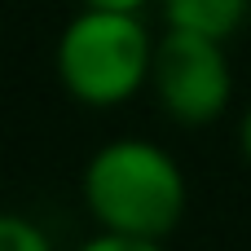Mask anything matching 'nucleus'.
<instances>
[{"instance_id":"obj_4","label":"nucleus","mask_w":251,"mask_h":251,"mask_svg":"<svg viewBox=\"0 0 251 251\" xmlns=\"http://www.w3.org/2000/svg\"><path fill=\"white\" fill-rule=\"evenodd\" d=\"M159 22L172 31H194L212 40H234L251 18V0H159Z\"/></svg>"},{"instance_id":"obj_3","label":"nucleus","mask_w":251,"mask_h":251,"mask_svg":"<svg viewBox=\"0 0 251 251\" xmlns=\"http://www.w3.org/2000/svg\"><path fill=\"white\" fill-rule=\"evenodd\" d=\"M154 106L181 128H207L234 106V62L229 44L194 31L163 26L150 66Z\"/></svg>"},{"instance_id":"obj_6","label":"nucleus","mask_w":251,"mask_h":251,"mask_svg":"<svg viewBox=\"0 0 251 251\" xmlns=\"http://www.w3.org/2000/svg\"><path fill=\"white\" fill-rule=\"evenodd\" d=\"M75 251H168V238H137V234H110V229H97L93 238H84Z\"/></svg>"},{"instance_id":"obj_5","label":"nucleus","mask_w":251,"mask_h":251,"mask_svg":"<svg viewBox=\"0 0 251 251\" xmlns=\"http://www.w3.org/2000/svg\"><path fill=\"white\" fill-rule=\"evenodd\" d=\"M0 251H57L49 229L22 212H0Z\"/></svg>"},{"instance_id":"obj_2","label":"nucleus","mask_w":251,"mask_h":251,"mask_svg":"<svg viewBox=\"0 0 251 251\" xmlns=\"http://www.w3.org/2000/svg\"><path fill=\"white\" fill-rule=\"evenodd\" d=\"M159 35L146 13L79 4L53 44V75L62 93L88 110H115L150 93Z\"/></svg>"},{"instance_id":"obj_1","label":"nucleus","mask_w":251,"mask_h":251,"mask_svg":"<svg viewBox=\"0 0 251 251\" xmlns=\"http://www.w3.org/2000/svg\"><path fill=\"white\" fill-rule=\"evenodd\" d=\"M79 203L93 229L172 238L190 207V181L168 146L150 137H110L79 172Z\"/></svg>"},{"instance_id":"obj_8","label":"nucleus","mask_w":251,"mask_h":251,"mask_svg":"<svg viewBox=\"0 0 251 251\" xmlns=\"http://www.w3.org/2000/svg\"><path fill=\"white\" fill-rule=\"evenodd\" d=\"M238 150H243V159L251 163V101L243 106V115H238Z\"/></svg>"},{"instance_id":"obj_7","label":"nucleus","mask_w":251,"mask_h":251,"mask_svg":"<svg viewBox=\"0 0 251 251\" xmlns=\"http://www.w3.org/2000/svg\"><path fill=\"white\" fill-rule=\"evenodd\" d=\"M79 4H97V9H132V13H146V9H154L159 0H79Z\"/></svg>"}]
</instances>
